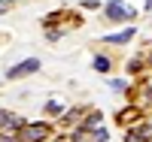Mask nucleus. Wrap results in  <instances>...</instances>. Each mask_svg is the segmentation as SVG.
Masks as SVG:
<instances>
[{
	"label": "nucleus",
	"mask_w": 152,
	"mask_h": 142,
	"mask_svg": "<svg viewBox=\"0 0 152 142\" xmlns=\"http://www.w3.org/2000/svg\"><path fill=\"white\" fill-rule=\"evenodd\" d=\"M46 136H49L46 124H24L18 130V142H43Z\"/></svg>",
	"instance_id": "f257e3e1"
},
{
	"label": "nucleus",
	"mask_w": 152,
	"mask_h": 142,
	"mask_svg": "<svg viewBox=\"0 0 152 142\" xmlns=\"http://www.w3.org/2000/svg\"><path fill=\"white\" fill-rule=\"evenodd\" d=\"M134 15H137V12L128 9L122 0H110V3H107V18H110V21H128V18H134Z\"/></svg>",
	"instance_id": "f03ea898"
},
{
	"label": "nucleus",
	"mask_w": 152,
	"mask_h": 142,
	"mask_svg": "<svg viewBox=\"0 0 152 142\" xmlns=\"http://www.w3.org/2000/svg\"><path fill=\"white\" fill-rule=\"evenodd\" d=\"M40 70V61L37 58H28V61H21L18 67H9L6 70V79H21V76H31V73H37Z\"/></svg>",
	"instance_id": "7ed1b4c3"
},
{
	"label": "nucleus",
	"mask_w": 152,
	"mask_h": 142,
	"mask_svg": "<svg viewBox=\"0 0 152 142\" xmlns=\"http://www.w3.org/2000/svg\"><path fill=\"white\" fill-rule=\"evenodd\" d=\"M131 36H134V27L122 30V33H113V36H107V43H116V45H122V43H128Z\"/></svg>",
	"instance_id": "20e7f679"
},
{
	"label": "nucleus",
	"mask_w": 152,
	"mask_h": 142,
	"mask_svg": "<svg viewBox=\"0 0 152 142\" xmlns=\"http://www.w3.org/2000/svg\"><path fill=\"white\" fill-rule=\"evenodd\" d=\"M46 112H49V115H61V112H64V106L55 103V100H49V103H46Z\"/></svg>",
	"instance_id": "39448f33"
},
{
	"label": "nucleus",
	"mask_w": 152,
	"mask_h": 142,
	"mask_svg": "<svg viewBox=\"0 0 152 142\" xmlns=\"http://www.w3.org/2000/svg\"><path fill=\"white\" fill-rule=\"evenodd\" d=\"M94 70L97 73H110V61L107 58H94Z\"/></svg>",
	"instance_id": "423d86ee"
},
{
	"label": "nucleus",
	"mask_w": 152,
	"mask_h": 142,
	"mask_svg": "<svg viewBox=\"0 0 152 142\" xmlns=\"http://www.w3.org/2000/svg\"><path fill=\"white\" fill-rule=\"evenodd\" d=\"M3 124H12V115H9V112H3V109H0V127H3Z\"/></svg>",
	"instance_id": "0eeeda50"
},
{
	"label": "nucleus",
	"mask_w": 152,
	"mask_h": 142,
	"mask_svg": "<svg viewBox=\"0 0 152 142\" xmlns=\"http://www.w3.org/2000/svg\"><path fill=\"white\" fill-rule=\"evenodd\" d=\"M85 127H100V115L94 112V115H91V118H88V124H85Z\"/></svg>",
	"instance_id": "6e6552de"
},
{
	"label": "nucleus",
	"mask_w": 152,
	"mask_h": 142,
	"mask_svg": "<svg viewBox=\"0 0 152 142\" xmlns=\"http://www.w3.org/2000/svg\"><path fill=\"white\" fill-rule=\"evenodd\" d=\"M107 136H110V133H107V130H100V127H97V133H94V139H97V142H107Z\"/></svg>",
	"instance_id": "1a4fd4ad"
},
{
	"label": "nucleus",
	"mask_w": 152,
	"mask_h": 142,
	"mask_svg": "<svg viewBox=\"0 0 152 142\" xmlns=\"http://www.w3.org/2000/svg\"><path fill=\"white\" fill-rule=\"evenodd\" d=\"M12 3H15V0H0V15H3V12H6Z\"/></svg>",
	"instance_id": "9d476101"
},
{
	"label": "nucleus",
	"mask_w": 152,
	"mask_h": 142,
	"mask_svg": "<svg viewBox=\"0 0 152 142\" xmlns=\"http://www.w3.org/2000/svg\"><path fill=\"white\" fill-rule=\"evenodd\" d=\"M0 142H18L15 136H9V133H3V136H0Z\"/></svg>",
	"instance_id": "9b49d317"
}]
</instances>
